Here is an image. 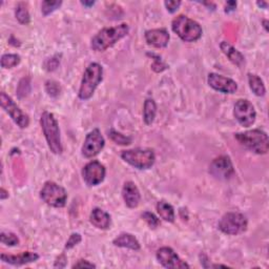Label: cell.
I'll use <instances>...</instances> for the list:
<instances>
[{
    "label": "cell",
    "instance_id": "cell-34",
    "mask_svg": "<svg viewBox=\"0 0 269 269\" xmlns=\"http://www.w3.org/2000/svg\"><path fill=\"white\" fill-rule=\"evenodd\" d=\"M59 63H60V58H58V55H56L54 56V57L48 59L45 65H46V68L51 72V70H55L56 68H57Z\"/></svg>",
    "mask_w": 269,
    "mask_h": 269
},
{
    "label": "cell",
    "instance_id": "cell-1",
    "mask_svg": "<svg viewBox=\"0 0 269 269\" xmlns=\"http://www.w3.org/2000/svg\"><path fill=\"white\" fill-rule=\"evenodd\" d=\"M130 27L126 23H122L116 26L104 27L99 31L92 39L91 48L95 52H104L107 49L115 46L119 40L127 36Z\"/></svg>",
    "mask_w": 269,
    "mask_h": 269
},
{
    "label": "cell",
    "instance_id": "cell-26",
    "mask_svg": "<svg viewBox=\"0 0 269 269\" xmlns=\"http://www.w3.org/2000/svg\"><path fill=\"white\" fill-rule=\"evenodd\" d=\"M108 137L112 142H115L116 144H119V145H130L133 141L131 137L123 135L115 130H110L108 132Z\"/></svg>",
    "mask_w": 269,
    "mask_h": 269
},
{
    "label": "cell",
    "instance_id": "cell-32",
    "mask_svg": "<svg viewBox=\"0 0 269 269\" xmlns=\"http://www.w3.org/2000/svg\"><path fill=\"white\" fill-rule=\"evenodd\" d=\"M46 91L51 97H57L60 94V86L55 81H48L46 83Z\"/></svg>",
    "mask_w": 269,
    "mask_h": 269
},
{
    "label": "cell",
    "instance_id": "cell-24",
    "mask_svg": "<svg viewBox=\"0 0 269 269\" xmlns=\"http://www.w3.org/2000/svg\"><path fill=\"white\" fill-rule=\"evenodd\" d=\"M248 83L249 88L252 91V93L258 96V97H263L266 93V89L264 86L263 80L256 74H248Z\"/></svg>",
    "mask_w": 269,
    "mask_h": 269
},
{
    "label": "cell",
    "instance_id": "cell-13",
    "mask_svg": "<svg viewBox=\"0 0 269 269\" xmlns=\"http://www.w3.org/2000/svg\"><path fill=\"white\" fill-rule=\"evenodd\" d=\"M105 167L99 161H91L82 169V177L89 186H97L105 178Z\"/></svg>",
    "mask_w": 269,
    "mask_h": 269
},
{
    "label": "cell",
    "instance_id": "cell-28",
    "mask_svg": "<svg viewBox=\"0 0 269 269\" xmlns=\"http://www.w3.org/2000/svg\"><path fill=\"white\" fill-rule=\"evenodd\" d=\"M62 6V2H58V0H54V2H50V0H46L41 5V12L44 16H49L50 14L58 10Z\"/></svg>",
    "mask_w": 269,
    "mask_h": 269
},
{
    "label": "cell",
    "instance_id": "cell-11",
    "mask_svg": "<svg viewBox=\"0 0 269 269\" xmlns=\"http://www.w3.org/2000/svg\"><path fill=\"white\" fill-rule=\"evenodd\" d=\"M234 116L241 125L249 127L256 121L257 112L250 101L246 99H240L234 106Z\"/></svg>",
    "mask_w": 269,
    "mask_h": 269
},
{
    "label": "cell",
    "instance_id": "cell-30",
    "mask_svg": "<svg viewBox=\"0 0 269 269\" xmlns=\"http://www.w3.org/2000/svg\"><path fill=\"white\" fill-rule=\"evenodd\" d=\"M31 91V82L30 78H22L18 84L17 88V95L19 98L25 97Z\"/></svg>",
    "mask_w": 269,
    "mask_h": 269
},
{
    "label": "cell",
    "instance_id": "cell-33",
    "mask_svg": "<svg viewBox=\"0 0 269 269\" xmlns=\"http://www.w3.org/2000/svg\"><path fill=\"white\" fill-rule=\"evenodd\" d=\"M81 236L79 234H72L70 235V237L68 238V240L66 241V244H65V249H72L74 248L76 245H78L80 242H81Z\"/></svg>",
    "mask_w": 269,
    "mask_h": 269
},
{
    "label": "cell",
    "instance_id": "cell-27",
    "mask_svg": "<svg viewBox=\"0 0 269 269\" xmlns=\"http://www.w3.org/2000/svg\"><path fill=\"white\" fill-rule=\"evenodd\" d=\"M20 56L17 54H5L2 57V66L4 68H12L20 63Z\"/></svg>",
    "mask_w": 269,
    "mask_h": 269
},
{
    "label": "cell",
    "instance_id": "cell-14",
    "mask_svg": "<svg viewBox=\"0 0 269 269\" xmlns=\"http://www.w3.org/2000/svg\"><path fill=\"white\" fill-rule=\"evenodd\" d=\"M157 260L159 263L168 269H184V268H190V266L183 261L177 252L171 247H162L157 251Z\"/></svg>",
    "mask_w": 269,
    "mask_h": 269
},
{
    "label": "cell",
    "instance_id": "cell-19",
    "mask_svg": "<svg viewBox=\"0 0 269 269\" xmlns=\"http://www.w3.org/2000/svg\"><path fill=\"white\" fill-rule=\"evenodd\" d=\"M90 222L95 226L98 229H108L111 219L109 214H107L106 211H104L101 208H94L91 212L90 216Z\"/></svg>",
    "mask_w": 269,
    "mask_h": 269
},
{
    "label": "cell",
    "instance_id": "cell-3",
    "mask_svg": "<svg viewBox=\"0 0 269 269\" xmlns=\"http://www.w3.org/2000/svg\"><path fill=\"white\" fill-rule=\"evenodd\" d=\"M102 79H103L102 66L97 62L91 63L87 67L81 80L80 89L78 93L79 99H81L83 101H87L89 99H91L99 84L102 82Z\"/></svg>",
    "mask_w": 269,
    "mask_h": 269
},
{
    "label": "cell",
    "instance_id": "cell-29",
    "mask_svg": "<svg viewBox=\"0 0 269 269\" xmlns=\"http://www.w3.org/2000/svg\"><path fill=\"white\" fill-rule=\"evenodd\" d=\"M0 241L3 244L8 246H16L19 244V238L10 232H3L0 234Z\"/></svg>",
    "mask_w": 269,
    "mask_h": 269
},
{
    "label": "cell",
    "instance_id": "cell-9",
    "mask_svg": "<svg viewBox=\"0 0 269 269\" xmlns=\"http://www.w3.org/2000/svg\"><path fill=\"white\" fill-rule=\"evenodd\" d=\"M0 104L5 109L7 114L12 118L20 129H26L30 124V118L25 112H23L20 107L13 101V99L8 96L5 92L0 94Z\"/></svg>",
    "mask_w": 269,
    "mask_h": 269
},
{
    "label": "cell",
    "instance_id": "cell-38",
    "mask_svg": "<svg viewBox=\"0 0 269 269\" xmlns=\"http://www.w3.org/2000/svg\"><path fill=\"white\" fill-rule=\"evenodd\" d=\"M237 8V3L236 2H227L225 6V13H230L235 11Z\"/></svg>",
    "mask_w": 269,
    "mask_h": 269
},
{
    "label": "cell",
    "instance_id": "cell-21",
    "mask_svg": "<svg viewBox=\"0 0 269 269\" xmlns=\"http://www.w3.org/2000/svg\"><path fill=\"white\" fill-rule=\"evenodd\" d=\"M112 244L117 247L132 249L135 251L140 249V243L137 238L132 234H127V233L121 234L117 238H115L112 240Z\"/></svg>",
    "mask_w": 269,
    "mask_h": 269
},
{
    "label": "cell",
    "instance_id": "cell-12",
    "mask_svg": "<svg viewBox=\"0 0 269 269\" xmlns=\"http://www.w3.org/2000/svg\"><path fill=\"white\" fill-rule=\"evenodd\" d=\"M209 174L219 180H228L235 175L234 165L227 156H220V157L212 160L209 165Z\"/></svg>",
    "mask_w": 269,
    "mask_h": 269
},
{
    "label": "cell",
    "instance_id": "cell-23",
    "mask_svg": "<svg viewBox=\"0 0 269 269\" xmlns=\"http://www.w3.org/2000/svg\"><path fill=\"white\" fill-rule=\"evenodd\" d=\"M157 115V104L153 99H146L143 106V120L146 125L152 124Z\"/></svg>",
    "mask_w": 269,
    "mask_h": 269
},
{
    "label": "cell",
    "instance_id": "cell-15",
    "mask_svg": "<svg viewBox=\"0 0 269 269\" xmlns=\"http://www.w3.org/2000/svg\"><path fill=\"white\" fill-rule=\"evenodd\" d=\"M207 82L211 89L223 94H235L238 90V84L233 79L216 73H210Z\"/></svg>",
    "mask_w": 269,
    "mask_h": 269
},
{
    "label": "cell",
    "instance_id": "cell-16",
    "mask_svg": "<svg viewBox=\"0 0 269 269\" xmlns=\"http://www.w3.org/2000/svg\"><path fill=\"white\" fill-rule=\"evenodd\" d=\"M145 40L148 46L157 49L166 48L171 36L165 29H155L145 32Z\"/></svg>",
    "mask_w": 269,
    "mask_h": 269
},
{
    "label": "cell",
    "instance_id": "cell-20",
    "mask_svg": "<svg viewBox=\"0 0 269 269\" xmlns=\"http://www.w3.org/2000/svg\"><path fill=\"white\" fill-rule=\"evenodd\" d=\"M220 49L226 57H227L238 67H242L245 64V58L243 54L239 52L237 49H235L229 42L222 41L220 45Z\"/></svg>",
    "mask_w": 269,
    "mask_h": 269
},
{
    "label": "cell",
    "instance_id": "cell-39",
    "mask_svg": "<svg viewBox=\"0 0 269 269\" xmlns=\"http://www.w3.org/2000/svg\"><path fill=\"white\" fill-rule=\"evenodd\" d=\"M0 193H2V194H0V199H2V200H5L9 197V193L5 188L0 189Z\"/></svg>",
    "mask_w": 269,
    "mask_h": 269
},
{
    "label": "cell",
    "instance_id": "cell-10",
    "mask_svg": "<svg viewBox=\"0 0 269 269\" xmlns=\"http://www.w3.org/2000/svg\"><path fill=\"white\" fill-rule=\"evenodd\" d=\"M104 145L105 140L101 132L98 129H95L87 135L86 140H84V143L82 145L81 153L84 158H94L103 149Z\"/></svg>",
    "mask_w": 269,
    "mask_h": 269
},
{
    "label": "cell",
    "instance_id": "cell-40",
    "mask_svg": "<svg viewBox=\"0 0 269 269\" xmlns=\"http://www.w3.org/2000/svg\"><path fill=\"white\" fill-rule=\"evenodd\" d=\"M81 5L87 8H91L95 5V2H81Z\"/></svg>",
    "mask_w": 269,
    "mask_h": 269
},
{
    "label": "cell",
    "instance_id": "cell-36",
    "mask_svg": "<svg viewBox=\"0 0 269 269\" xmlns=\"http://www.w3.org/2000/svg\"><path fill=\"white\" fill-rule=\"evenodd\" d=\"M72 267L73 268H96V265L87 260H79Z\"/></svg>",
    "mask_w": 269,
    "mask_h": 269
},
{
    "label": "cell",
    "instance_id": "cell-5",
    "mask_svg": "<svg viewBox=\"0 0 269 269\" xmlns=\"http://www.w3.org/2000/svg\"><path fill=\"white\" fill-rule=\"evenodd\" d=\"M172 29L185 42L198 41L203 33L201 25L185 15L177 16L172 22Z\"/></svg>",
    "mask_w": 269,
    "mask_h": 269
},
{
    "label": "cell",
    "instance_id": "cell-18",
    "mask_svg": "<svg viewBox=\"0 0 269 269\" xmlns=\"http://www.w3.org/2000/svg\"><path fill=\"white\" fill-rule=\"evenodd\" d=\"M122 197L127 207L136 208L140 204L141 201L140 191L136 186V184L132 181H127L124 183L122 188Z\"/></svg>",
    "mask_w": 269,
    "mask_h": 269
},
{
    "label": "cell",
    "instance_id": "cell-25",
    "mask_svg": "<svg viewBox=\"0 0 269 269\" xmlns=\"http://www.w3.org/2000/svg\"><path fill=\"white\" fill-rule=\"evenodd\" d=\"M15 16H16L17 20L19 21V23L24 24V25H27V24L30 23V21H31V16H30L29 10H27L26 6L24 4H22V3L19 4L16 7Z\"/></svg>",
    "mask_w": 269,
    "mask_h": 269
},
{
    "label": "cell",
    "instance_id": "cell-31",
    "mask_svg": "<svg viewBox=\"0 0 269 269\" xmlns=\"http://www.w3.org/2000/svg\"><path fill=\"white\" fill-rule=\"evenodd\" d=\"M142 219L148 224V226L150 228L155 229V228H157L159 227V225L161 224L160 223V220L156 217L152 212H149V211H145L142 214Z\"/></svg>",
    "mask_w": 269,
    "mask_h": 269
},
{
    "label": "cell",
    "instance_id": "cell-42",
    "mask_svg": "<svg viewBox=\"0 0 269 269\" xmlns=\"http://www.w3.org/2000/svg\"><path fill=\"white\" fill-rule=\"evenodd\" d=\"M263 23H264V27H265V30H266V31H268V27H267V23H268V21H267V20H264V21H263Z\"/></svg>",
    "mask_w": 269,
    "mask_h": 269
},
{
    "label": "cell",
    "instance_id": "cell-41",
    "mask_svg": "<svg viewBox=\"0 0 269 269\" xmlns=\"http://www.w3.org/2000/svg\"><path fill=\"white\" fill-rule=\"evenodd\" d=\"M257 5L260 7V8H263V9H267V7H268V4L267 3H264V2H258L257 3Z\"/></svg>",
    "mask_w": 269,
    "mask_h": 269
},
{
    "label": "cell",
    "instance_id": "cell-2",
    "mask_svg": "<svg viewBox=\"0 0 269 269\" xmlns=\"http://www.w3.org/2000/svg\"><path fill=\"white\" fill-rule=\"evenodd\" d=\"M40 125L50 150L55 155H61L63 147L61 143L60 130L57 119L55 118L54 114L50 111L42 112L40 117Z\"/></svg>",
    "mask_w": 269,
    "mask_h": 269
},
{
    "label": "cell",
    "instance_id": "cell-4",
    "mask_svg": "<svg viewBox=\"0 0 269 269\" xmlns=\"http://www.w3.org/2000/svg\"><path fill=\"white\" fill-rule=\"evenodd\" d=\"M236 140L243 147L258 155L267 153L269 149L268 135L261 130H251L235 135Z\"/></svg>",
    "mask_w": 269,
    "mask_h": 269
},
{
    "label": "cell",
    "instance_id": "cell-7",
    "mask_svg": "<svg viewBox=\"0 0 269 269\" xmlns=\"http://www.w3.org/2000/svg\"><path fill=\"white\" fill-rule=\"evenodd\" d=\"M40 198L46 204L52 207L61 208L64 207L67 201L66 190L53 181L45 183L40 190Z\"/></svg>",
    "mask_w": 269,
    "mask_h": 269
},
{
    "label": "cell",
    "instance_id": "cell-35",
    "mask_svg": "<svg viewBox=\"0 0 269 269\" xmlns=\"http://www.w3.org/2000/svg\"><path fill=\"white\" fill-rule=\"evenodd\" d=\"M164 6L169 13L173 14L179 10V8L181 6V2H176V0H168V2L164 3Z\"/></svg>",
    "mask_w": 269,
    "mask_h": 269
},
{
    "label": "cell",
    "instance_id": "cell-22",
    "mask_svg": "<svg viewBox=\"0 0 269 269\" xmlns=\"http://www.w3.org/2000/svg\"><path fill=\"white\" fill-rule=\"evenodd\" d=\"M156 208H157V212L160 218L164 221L169 223H173L175 221V209L169 203L165 201H159Z\"/></svg>",
    "mask_w": 269,
    "mask_h": 269
},
{
    "label": "cell",
    "instance_id": "cell-6",
    "mask_svg": "<svg viewBox=\"0 0 269 269\" xmlns=\"http://www.w3.org/2000/svg\"><path fill=\"white\" fill-rule=\"evenodd\" d=\"M121 158L130 165L138 169H148L156 161V156L152 149L135 148L122 151Z\"/></svg>",
    "mask_w": 269,
    "mask_h": 269
},
{
    "label": "cell",
    "instance_id": "cell-17",
    "mask_svg": "<svg viewBox=\"0 0 269 269\" xmlns=\"http://www.w3.org/2000/svg\"><path fill=\"white\" fill-rule=\"evenodd\" d=\"M38 259L39 254L32 251H25L19 254H2V261L13 266H22L25 264L36 262Z\"/></svg>",
    "mask_w": 269,
    "mask_h": 269
},
{
    "label": "cell",
    "instance_id": "cell-8",
    "mask_svg": "<svg viewBox=\"0 0 269 269\" xmlns=\"http://www.w3.org/2000/svg\"><path fill=\"white\" fill-rule=\"evenodd\" d=\"M247 219L240 212H227L219 221V229L226 235L237 236L247 229Z\"/></svg>",
    "mask_w": 269,
    "mask_h": 269
},
{
    "label": "cell",
    "instance_id": "cell-37",
    "mask_svg": "<svg viewBox=\"0 0 269 269\" xmlns=\"http://www.w3.org/2000/svg\"><path fill=\"white\" fill-rule=\"evenodd\" d=\"M65 266H66V257L64 253H62L57 259H56L54 268H64Z\"/></svg>",
    "mask_w": 269,
    "mask_h": 269
}]
</instances>
